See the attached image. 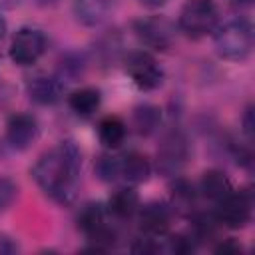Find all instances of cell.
Returning a JSON list of instances; mask_svg holds the SVG:
<instances>
[{
    "label": "cell",
    "instance_id": "1f68e13d",
    "mask_svg": "<svg viewBox=\"0 0 255 255\" xmlns=\"http://www.w3.org/2000/svg\"><path fill=\"white\" fill-rule=\"evenodd\" d=\"M40 6H54V4H58V0H36Z\"/></svg>",
    "mask_w": 255,
    "mask_h": 255
},
{
    "label": "cell",
    "instance_id": "52a82bcc",
    "mask_svg": "<svg viewBox=\"0 0 255 255\" xmlns=\"http://www.w3.org/2000/svg\"><path fill=\"white\" fill-rule=\"evenodd\" d=\"M137 40L155 52H165L175 42V24L165 16H145L137 18L131 24Z\"/></svg>",
    "mask_w": 255,
    "mask_h": 255
},
{
    "label": "cell",
    "instance_id": "d6a6232c",
    "mask_svg": "<svg viewBox=\"0 0 255 255\" xmlns=\"http://www.w3.org/2000/svg\"><path fill=\"white\" fill-rule=\"evenodd\" d=\"M235 4H239V6H251L253 4V0H233Z\"/></svg>",
    "mask_w": 255,
    "mask_h": 255
},
{
    "label": "cell",
    "instance_id": "6da1fadb",
    "mask_svg": "<svg viewBox=\"0 0 255 255\" xmlns=\"http://www.w3.org/2000/svg\"><path fill=\"white\" fill-rule=\"evenodd\" d=\"M36 185L58 205H72L82 183V151L72 139L44 151L30 169Z\"/></svg>",
    "mask_w": 255,
    "mask_h": 255
},
{
    "label": "cell",
    "instance_id": "44dd1931",
    "mask_svg": "<svg viewBox=\"0 0 255 255\" xmlns=\"http://www.w3.org/2000/svg\"><path fill=\"white\" fill-rule=\"evenodd\" d=\"M191 219V231L189 235L195 239V243H205V241H213L215 235H217V229L221 227L219 221L215 219L213 213H203V211H193L189 215Z\"/></svg>",
    "mask_w": 255,
    "mask_h": 255
},
{
    "label": "cell",
    "instance_id": "ffe728a7",
    "mask_svg": "<svg viewBox=\"0 0 255 255\" xmlns=\"http://www.w3.org/2000/svg\"><path fill=\"white\" fill-rule=\"evenodd\" d=\"M68 108L78 116H92L102 104V92L92 86L78 88L68 96Z\"/></svg>",
    "mask_w": 255,
    "mask_h": 255
},
{
    "label": "cell",
    "instance_id": "7c38bea8",
    "mask_svg": "<svg viewBox=\"0 0 255 255\" xmlns=\"http://www.w3.org/2000/svg\"><path fill=\"white\" fill-rule=\"evenodd\" d=\"M64 82L56 74H36L26 80V96L40 106H52L56 104L64 94Z\"/></svg>",
    "mask_w": 255,
    "mask_h": 255
},
{
    "label": "cell",
    "instance_id": "d4e9b609",
    "mask_svg": "<svg viewBox=\"0 0 255 255\" xmlns=\"http://www.w3.org/2000/svg\"><path fill=\"white\" fill-rule=\"evenodd\" d=\"M18 197V185L6 177V175H0V213L6 211Z\"/></svg>",
    "mask_w": 255,
    "mask_h": 255
},
{
    "label": "cell",
    "instance_id": "4dcf8cb0",
    "mask_svg": "<svg viewBox=\"0 0 255 255\" xmlns=\"http://www.w3.org/2000/svg\"><path fill=\"white\" fill-rule=\"evenodd\" d=\"M6 30H8V26H6V20H4V16L0 14V42L4 40V36H6Z\"/></svg>",
    "mask_w": 255,
    "mask_h": 255
},
{
    "label": "cell",
    "instance_id": "7a4b0ae2",
    "mask_svg": "<svg viewBox=\"0 0 255 255\" xmlns=\"http://www.w3.org/2000/svg\"><path fill=\"white\" fill-rule=\"evenodd\" d=\"M255 44L253 24L247 18H235L215 28L213 48L221 60L229 62H245Z\"/></svg>",
    "mask_w": 255,
    "mask_h": 255
},
{
    "label": "cell",
    "instance_id": "484cf974",
    "mask_svg": "<svg viewBox=\"0 0 255 255\" xmlns=\"http://www.w3.org/2000/svg\"><path fill=\"white\" fill-rule=\"evenodd\" d=\"M118 48H120V38L116 34H108L102 38V48H96V54L104 62H110V60H116Z\"/></svg>",
    "mask_w": 255,
    "mask_h": 255
},
{
    "label": "cell",
    "instance_id": "3957f363",
    "mask_svg": "<svg viewBox=\"0 0 255 255\" xmlns=\"http://www.w3.org/2000/svg\"><path fill=\"white\" fill-rule=\"evenodd\" d=\"M76 225L92 243L88 247L90 251H108L118 241L116 229L108 223V209L98 201H90L80 207L76 215Z\"/></svg>",
    "mask_w": 255,
    "mask_h": 255
},
{
    "label": "cell",
    "instance_id": "5b68a950",
    "mask_svg": "<svg viewBox=\"0 0 255 255\" xmlns=\"http://www.w3.org/2000/svg\"><path fill=\"white\" fill-rule=\"evenodd\" d=\"M191 157V145L181 129H171L161 137L155 155V167L163 177L181 175L183 167Z\"/></svg>",
    "mask_w": 255,
    "mask_h": 255
},
{
    "label": "cell",
    "instance_id": "2e32d148",
    "mask_svg": "<svg viewBox=\"0 0 255 255\" xmlns=\"http://www.w3.org/2000/svg\"><path fill=\"white\" fill-rule=\"evenodd\" d=\"M151 169L149 157L141 151H129L122 157V177L131 185L145 183L151 175Z\"/></svg>",
    "mask_w": 255,
    "mask_h": 255
},
{
    "label": "cell",
    "instance_id": "ac0fdd59",
    "mask_svg": "<svg viewBox=\"0 0 255 255\" xmlns=\"http://www.w3.org/2000/svg\"><path fill=\"white\" fill-rule=\"evenodd\" d=\"M139 193L133 187H120L108 199V211L118 219H129L139 209Z\"/></svg>",
    "mask_w": 255,
    "mask_h": 255
},
{
    "label": "cell",
    "instance_id": "30bf717a",
    "mask_svg": "<svg viewBox=\"0 0 255 255\" xmlns=\"http://www.w3.org/2000/svg\"><path fill=\"white\" fill-rule=\"evenodd\" d=\"M135 215H137V223L143 235L163 239V235L171 227L173 209L167 201H147L139 205Z\"/></svg>",
    "mask_w": 255,
    "mask_h": 255
},
{
    "label": "cell",
    "instance_id": "f546056e",
    "mask_svg": "<svg viewBox=\"0 0 255 255\" xmlns=\"http://www.w3.org/2000/svg\"><path fill=\"white\" fill-rule=\"evenodd\" d=\"M141 6H145V8H161L167 0H137Z\"/></svg>",
    "mask_w": 255,
    "mask_h": 255
},
{
    "label": "cell",
    "instance_id": "603a6c76",
    "mask_svg": "<svg viewBox=\"0 0 255 255\" xmlns=\"http://www.w3.org/2000/svg\"><path fill=\"white\" fill-rule=\"evenodd\" d=\"M94 173L98 175L100 181L104 183H112L122 175V157L112 155L110 151H104L96 157L94 163Z\"/></svg>",
    "mask_w": 255,
    "mask_h": 255
},
{
    "label": "cell",
    "instance_id": "83f0119b",
    "mask_svg": "<svg viewBox=\"0 0 255 255\" xmlns=\"http://www.w3.org/2000/svg\"><path fill=\"white\" fill-rule=\"evenodd\" d=\"M213 251L221 253V255H237V253H243V245L239 241H235L233 237H227V239H221L213 247Z\"/></svg>",
    "mask_w": 255,
    "mask_h": 255
},
{
    "label": "cell",
    "instance_id": "8fae6325",
    "mask_svg": "<svg viewBox=\"0 0 255 255\" xmlns=\"http://www.w3.org/2000/svg\"><path fill=\"white\" fill-rule=\"evenodd\" d=\"M40 135V126L38 120L32 114L26 112H16L8 118L6 122V141L12 149L24 151L28 149Z\"/></svg>",
    "mask_w": 255,
    "mask_h": 255
},
{
    "label": "cell",
    "instance_id": "4316f807",
    "mask_svg": "<svg viewBox=\"0 0 255 255\" xmlns=\"http://www.w3.org/2000/svg\"><path fill=\"white\" fill-rule=\"evenodd\" d=\"M241 131L247 137V141H253V135H255V112H253V104H249L243 110V116H241Z\"/></svg>",
    "mask_w": 255,
    "mask_h": 255
},
{
    "label": "cell",
    "instance_id": "5bb4252c",
    "mask_svg": "<svg viewBox=\"0 0 255 255\" xmlns=\"http://www.w3.org/2000/svg\"><path fill=\"white\" fill-rule=\"evenodd\" d=\"M197 187L181 177V175H175L171 177V185H169V205L173 209V213H179V215H191L195 211V203H197Z\"/></svg>",
    "mask_w": 255,
    "mask_h": 255
},
{
    "label": "cell",
    "instance_id": "f1b7e54d",
    "mask_svg": "<svg viewBox=\"0 0 255 255\" xmlns=\"http://www.w3.org/2000/svg\"><path fill=\"white\" fill-rule=\"evenodd\" d=\"M16 251H20L18 243L8 235H0V253L2 255H10V253H16Z\"/></svg>",
    "mask_w": 255,
    "mask_h": 255
},
{
    "label": "cell",
    "instance_id": "ba28073f",
    "mask_svg": "<svg viewBox=\"0 0 255 255\" xmlns=\"http://www.w3.org/2000/svg\"><path fill=\"white\" fill-rule=\"evenodd\" d=\"M46 48H48V38L40 28L22 26L16 30L10 42L8 56L16 66H32L42 58Z\"/></svg>",
    "mask_w": 255,
    "mask_h": 255
},
{
    "label": "cell",
    "instance_id": "4fadbf2b",
    "mask_svg": "<svg viewBox=\"0 0 255 255\" xmlns=\"http://www.w3.org/2000/svg\"><path fill=\"white\" fill-rule=\"evenodd\" d=\"M116 2L118 0H74L72 10L82 26L96 28L108 20V16L116 8Z\"/></svg>",
    "mask_w": 255,
    "mask_h": 255
},
{
    "label": "cell",
    "instance_id": "8992f818",
    "mask_svg": "<svg viewBox=\"0 0 255 255\" xmlns=\"http://www.w3.org/2000/svg\"><path fill=\"white\" fill-rule=\"evenodd\" d=\"M215 219L221 227L243 229L253 217V193L251 189H231L225 197L215 203Z\"/></svg>",
    "mask_w": 255,
    "mask_h": 255
},
{
    "label": "cell",
    "instance_id": "9c48e42d",
    "mask_svg": "<svg viewBox=\"0 0 255 255\" xmlns=\"http://www.w3.org/2000/svg\"><path fill=\"white\" fill-rule=\"evenodd\" d=\"M124 70L131 78V82L143 92H151L163 82V70L153 58V54H149L147 50L129 52L124 58Z\"/></svg>",
    "mask_w": 255,
    "mask_h": 255
},
{
    "label": "cell",
    "instance_id": "e0dca14e",
    "mask_svg": "<svg viewBox=\"0 0 255 255\" xmlns=\"http://www.w3.org/2000/svg\"><path fill=\"white\" fill-rule=\"evenodd\" d=\"M231 189H233L231 179L221 169H207V171H203L201 179H199V185H197V191L205 199H209L213 203H217L221 197H225Z\"/></svg>",
    "mask_w": 255,
    "mask_h": 255
},
{
    "label": "cell",
    "instance_id": "d6986e66",
    "mask_svg": "<svg viewBox=\"0 0 255 255\" xmlns=\"http://www.w3.org/2000/svg\"><path fill=\"white\" fill-rule=\"evenodd\" d=\"M128 133L126 122L120 116H106L98 124V139L106 149H116L124 143Z\"/></svg>",
    "mask_w": 255,
    "mask_h": 255
},
{
    "label": "cell",
    "instance_id": "277c9868",
    "mask_svg": "<svg viewBox=\"0 0 255 255\" xmlns=\"http://www.w3.org/2000/svg\"><path fill=\"white\" fill-rule=\"evenodd\" d=\"M219 24V8L213 0H187L177 16V30L191 40H199L215 32Z\"/></svg>",
    "mask_w": 255,
    "mask_h": 255
},
{
    "label": "cell",
    "instance_id": "7402d4cb",
    "mask_svg": "<svg viewBox=\"0 0 255 255\" xmlns=\"http://www.w3.org/2000/svg\"><path fill=\"white\" fill-rule=\"evenodd\" d=\"M86 56L84 54H80V52H66L62 58H60V62H58V72H56V76L64 82V84H68V82H76V80H80L82 76H84V72H86Z\"/></svg>",
    "mask_w": 255,
    "mask_h": 255
},
{
    "label": "cell",
    "instance_id": "cb8c5ba5",
    "mask_svg": "<svg viewBox=\"0 0 255 255\" xmlns=\"http://www.w3.org/2000/svg\"><path fill=\"white\" fill-rule=\"evenodd\" d=\"M197 247L195 239L187 233H177V235H169L167 239V249L171 253H177V255H187V253H193Z\"/></svg>",
    "mask_w": 255,
    "mask_h": 255
},
{
    "label": "cell",
    "instance_id": "9a60e30c",
    "mask_svg": "<svg viewBox=\"0 0 255 255\" xmlns=\"http://www.w3.org/2000/svg\"><path fill=\"white\" fill-rule=\"evenodd\" d=\"M131 126L141 137L153 135L161 126V110L155 104L143 102L131 110Z\"/></svg>",
    "mask_w": 255,
    "mask_h": 255
}]
</instances>
